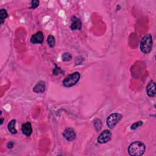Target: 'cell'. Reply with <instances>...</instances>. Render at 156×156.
Segmentation results:
<instances>
[{"label": "cell", "instance_id": "obj_1", "mask_svg": "<svg viewBox=\"0 0 156 156\" xmlns=\"http://www.w3.org/2000/svg\"><path fill=\"white\" fill-rule=\"evenodd\" d=\"M146 150L145 145L140 141L132 142L128 148V152L129 155L132 156L142 155Z\"/></svg>", "mask_w": 156, "mask_h": 156}, {"label": "cell", "instance_id": "obj_2", "mask_svg": "<svg viewBox=\"0 0 156 156\" xmlns=\"http://www.w3.org/2000/svg\"><path fill=\"white\" fill-rule=\"evenodd\" d=\"M152 37L151 34L145 35L140 41V50L144 54L149 53L152 48Z\"/></svg>", "mask_w": 156, "mask_h": 156}, {"label": "cell", "instance_id": "obj_3", "mask_svg": "<svg viewBox=\"0 0 156 156\" xmlns=\"http://www.w3.org/2000/svg\"><path fill=\"white\" fill-rule=\"evenodd\" d=\"M81 78V75L79 72H76L72 74L68 75L63 81V85L65 87H72L79 82Z\"/></svg>", "mask_w": 156, "mask_h": 156}, {"label": "cell", "instance_id": "obj_4", "mask_svg": "<svg viewBox=\"0 0 156 156\" xmlns=\"http://www.w3.org/2000/svg\"><path fill=\"white\" fill-rule=\"evenodd\" d=\"M123 116L118 113H113L110 114L107 118V125L110 129L114 128L115 126L121 121Z\"/></svg>", "mask_w": 156, "mask_h": 156}, {"label": "cell", "instance_id": "obj_5", "mask_svg": "<svg viewBox=\"0 0 156 156\" xmlns=\"http://www.w3.org/2000/svg\"><path fill=\"white\" fill-rule=\"evenodd\" d=\"M112 138V133L109 130H104L103 131L99 137H98L97 141L99 143L104 144L106 143L111 140Z\"/></svg>", "mask_w": 156, "mask_h": 156}, {"label": "cell", "instance_id": "obj_6", "mask_svg": "<svg viewBox=\"0 0 156 156\" xmlns=\"http://www.w3.org/2000/svg\"><path fill=\"white\" fill-rule=\"evenodd\" d=\"M63 136L67 141H72L76 138V134L73 129L68 127V128L65 129L64 131Z\"/></svg>", "mask_w": 156, "mask_h": 156}, {"label": "cell", "instance_id": "obj_7", "mask_svg": "<svg viewBox=\"0 0 156 156\" xmlns=\"http://www.w3.org/2000/svg\"><path fill=\"white\" fill-rule=\"evenodd\" d=\"M44 40V35L41 31H38L33 35L31 38V42L33 44H41Z\"/></svg>", "mask_w": 156, "mask_h": 156}, {"label": "cell", "instance_id": "obj_8", "mask_svg": "<svg viewBox=\"0 0 156 156\" xmlns=\"http://www.w3.org/2000/svg\"><path fill=\"white\" fill-rule=\"evenodd\" d=\"M21 131L24 135L27 137H30L33 132L31 123L30 122H26L23 124L21 126Z\"/></svg>", "mask_w": 156, "mask_h": 156}, {"label": "cell", "instance_id": "obj_9", "mask_svg": "<svg viewBox=\"0 0 156 156\" xmlns=\"http://www.w3.org/2000/svg\"><path fill=\"white\" fill-rule=\"evenodd\" d=\"M71 30L73 31L81 30L82 27V23L81 20L76 17L73 16L72 17V24H71Z\"/></svg>", "mask_w": 156, "mask_h": 156}, {"label": "cell", "instance_id": "obj_10", "mask_svg": "<svg viewBox=\"0 0 156 156\" xmlns=\"http://www.w3.org/2000/svg\"><path fill=\"white\" fill-rule=\"evenodd\" d=\"M146 92L150 98H153L156 95L155 83L154 81H151L146 86Z\"/></svg>", "mask_w": 156, "mask_h": 156}, {"label": "cell", "instance_id": "obj_11", "mask_svg": "<svg viewBox=\"0 0 156 156\" xmlns=\"http://www.w3.org/2000/svg\"><path fill=\"white\" fill-rule=\"evenodd\" d=\"M45 82L43 81H40L34 86L33 91L36 93H43L45 90Z\"/></svg>", "mask_w": 156, "mask_h": 156}, {"label": "cell", "instance_id": "obj_12", "mask_svg": "<svg viewBox=\"0 0 156 156\" xmlns=\"http://www.w3.org/2000/svg\"><path fill=\"white\" fill-rule=\"evenodd\" d=\"M16 120H11L7 125L8 131L12 134H16L17 133V130L16 128Z\"/></svg>", "mask_w": 156, "mask_h": 156}, {"label": "cell", "instance_id": "obj_13", "mask_svg": "<svg viewBox=\"0 0 156 156\" xmlns=\"http://www.w3.org/2000/svg\"><path fill=\"white\" fill-rule=\"evenodd\" d=\"M8 17V13L6 9H1L0 10V23L1 24H3L5 20Z\"/></svg>", "mask_w": 156, "mask_h": 156}, {"label": "cell", "instance_id": "obj_14", "mask_svg": "<svg viewBox=\"0 0 156 156\" xmlns=\"http://www.w3.org/2000/svg\"><path fill=\"white\" fill-rule=\"evenodd\" d=\"M47 43H48V45H49L51 48H54V47H55V38L54 37V36H52V35H49L48 36Z\"/></svg>", "mask_w": 156, "mask_h": 156}, {"label": "cell", "instance_id": "obj_15", "mask_svg": "<svg viewBox=\"0 0 156 156\" xmlns=\"http://www.w3.org/2000/svg\"><path fill=\"white\" fill-rule=\"evenodd\" d=\"M72 59V54L69 52H64L62 55V60L64 62H68L69 61Z\"/></svg>", "mask_w": 156, "mask_h": 156}, {"label": "cell", "instance_id": "obj_16", "mask_svg": "<svg viewBox=\"0 0 156 156\" xmlns=\"http://www.w3.org/2000/svg\"><path fill=\"white\" fill-rule=\"evenodd\" d=\"M94 126L97 131H100L101 129V126H102V122H101V120H100L99 118L96 119L94 121Z\"/></svg>", "mask_w": 156, "mask_h": 156}, {"label": "cell", "instance_id": "obj_17", "mask_svg": "<svg viewBox=\"0 0 156 156\" xmlns=\"http://www.w3.org/2000/svg\"><path fill=\"white\" fill-rule=\"evenodd\" d=\"M143 124V122L142 121H139L135 122V123H134L133 124L131 125V130H135V129H137V128H138L139 127L142 126Z\"/></svg>", "mask_w": 156, "mask_h": 156}, {"label": "cell", "instance_id": "obj_18", "mask_svg": "<svg viewBox=\"0 0 156 156\" xmlns=\"http://www.w3.org/2000/svg\"><path fill=\"white\" fill-rule=\"evenodd\" d=\"M63 71L61 68H59L56 64H55V68L54 69L53 72H52V75L54 76H57L59 75L60 73H63Z\"/></svg>", "mask_w": 156, "mask_h": 156}, {"label": "cell", "instance_id": "obj_19", "mask_svg": "<svg viewBox=\"0 0 156 156\" xmlns=\"http://www.w3.org/2000/svg\"><path fill=\"white\" fill-rule=\"evenodd\" d=\"M40 4V1H37V0H33V1H31V9H35L37 8Z\"/></svg>", "mask_w": 156, "mask_h": 156}, {"label": "cell", "instance_id": "obj_20", "mask_svg": "<svg viewBox=\"0 0 156 156\" xmlns=\"http://www.w3.org/2000/svg\"><path fill=\"white\" fill-rule=\"evenodd\" d=\"M80 58V56L79 57H77V58H76V61H75V63H76V65H80L82 64L83 60H84V58H81V59H79Z\"/></svg>", "mask_w": 156, "mask_h": 156}, {"label": "cell", "instance_id": "obj_21", "mask_svg": "<svg viewBox=\"0 0 156 156\" xmlns=\"http://www.w3.org/2000/svg\"><path fill=\"white\" fill-rule=\"evenodd\" d=\"M13 145H14V143L12 142V141H10V142H9V143H7V148H8L9 149H11V148H13Z\"/></svg>", "mask_w": 156, "mask_h": 156}, {"label": "cell", "instance_id": "obj_22", "mask_svg": "<svg viewBox=\"0 0 156 156\" xmlns=\"http://www.w3.org/2000/svg\"><path fill=\"white\" fill-rule=\"evenodd\" d=\"M3 121H4V119L3 118H1V123H0V124L2 125L3 123Z\"/></svg>", "mask_w": 156, "mask_h": 156}]
</instances>
